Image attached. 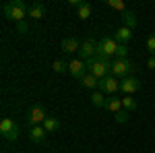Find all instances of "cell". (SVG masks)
Listing matches in <instances>:
<instances>
[{"mask_svg":"<svg viewBox=\"0 0 155 153\" xmlns=\"http://www.w3.org/2000/svg\"><path fill=\"white\" fill-rule=\"evenodd\" d=\"M116 120H118V122H126V120H128V112H126V110L118 112V114H116Z\"/></svg>","mask_w":155,"mask_h":153,"instance_id":"484cf974","label":"cell"},{"mask_svg":"<svg viewBox=\"0 0 155 153\" xmlns=\"http://www.w3.org/2000/svg\"><path fill=\"white\" fill-rule=\"evenodd\" d=\"M46 15V6L41 4V2H33L31 6H29V17L31 19H41Z\"/></svg>","mask_w":155,"mask_h":153,"instance_id":"5bb4252c","label":"cell"},{"mask_svg":"<svg viewBox=\"0 0 155 153\" xmlns=\"http://www.w3.org/2000/svg\"><path fill=\"white\" fill-rule=\"evenodd\" d=\"M52 68L56 72H66L68 71V64H66L64 60H54V62H52Z\"/></svg>","mask_w":155,"mask_h":153,"instance_id":"603a6c76","label":"cell"},{"mask_svg":"<svg viewBox=\"0 0 155 153\" xmlns=\"http://www.w3.org/2000/svg\"><path fill=\"white\" fill-rule=\"evenodd\" d=\"M122 108H124L126 112H132V110H137V99H134L132 95H126V97L122 99Z\"/></svg>","mask_w":155,"mask_h":153,"instance_id":"44dd1931","label":"cell"},{"mask_svg":"<svg viewBox=\"0 0 155 153\" xmlns=\"http://www.w3.org/2000/svg\"><path fill=\"white\" fill-rule=\"evenodd\" d=\"M147 50H149L151 56H155V33L149 35V39H147Z\"/></svg>","mask_w":155,"mask_h":153,"instance_id":"d4e9b609","label":"cell"},{"mask_svg":"<svg viewBox=\"0 0 155 153\" xmlns=\"http://www.w3.org/2000/svg\"><path fill=\"white\" fill-rule=\"evenodd\" d=\"M68 72H71L74 79H83L85 75H87V62L85 60H72L71 64H68Z\"/></svg>","mask_w":155,"mask_h":153,"instance_id":"ba28073f","label":"cell"},{"mask_svg":"<svg viewBox=\"0 0 155 153\" xmlns=\"http://www.w3.org/2000/svg\"><path fill=\"white\" fill-rule=\"evenodd\" d=\"M106 97L101 95V91H93V95H91V104L95 108H106Z\"/></svg>","mask_w":155,"mask_h":153,"instance_id":"d6986e66","label":"cell"},{"mask_svg":"<svg viewBox=\"0 0 155 153\" xmlns=\"http://www.w3.org/2000/svg\"><path fill=\"white\" fill-rule=\"evenodd\" d=\"M41 126H44V128L48 130V132H54V130H58V128H60V122L56 120V118L48 116V118H46V122H44Z\"/></svg>","mask_w":155,"mask_h":153,"instance_id":"ffe728a7","label":"cell"},{"mask_svg":"<svg viewBox=\"0 0 155 153\" xmlns=\"http://www.w3.org/2000/svg\"><path fill=\"white\" fill-rule=\"evenodd\" d=\"M116 50H118V42L114 39V37H101L99 42H97V54H104V56H116Z\"/></svg>","mask_w":155,"mask_h":153,"instance_id":"8992f818","label":"cell"},{"mask_svg":"<svg viewBox=\"0 0 155 153\" xmlns=\"http://www.w3.org/2000/svg\"><path fill=\"white\" fill-rule=\"evenodd\" d=\"M17 31H19V33H25V31H27V23H25V21L17 23Z\"/></svg>","mask_w":155,"mask_h":153,"instance_id":"4316f807","label":"cell"},{"mask_svg":"<svg viewBox=\"0 0 155 153\" xmlns=\"http://www.w3.org/2000/svg\"><path fill=\"white\" fill-rule=\"evenodd\" d=\"M97 89H99V91H107V93L114 95L120 89V83L116 81L114 77H106V79H101V81H99V87H97Z\"/></svg>","mask_w":155,"mask_h":153,"instance_id":"30bf717a","label":"cell"},{"mask_svg":"<svg viewBox=\"0 0 155 153\" xmlns=\"http://www.w3.org/2000/svg\"><path fill=\"white\" fill-rule=\"evenodd\" d=\"M0 135L6 141H17L19 139V126H17V122H12L11 118H2L0 120Z\"/></svg>","mask_w":155,"mask_h":153,"instance_id":"3957f363","label":"cell"},{"mask_svg":"<svg viewBox=\"0 0 155 153\" xmlns=\"http://www.w3.org/2000/svg\"><path fill=\"white\" fill-rule=\"evenodd\" d=\"M79 48L81 44L74 39V37H66V39H62V50L66 52V54H72V52H79Z\"/></svg>","mask_w":155,"mask_h":153,"instance_id":"4fadbf2b","label":"cell"},{"mask_svg":"<svg viewBox=\"0 0 155 153\" xmlns=\"http://www.w3.org/2000/svg\"><path fill=\"white\" fill-rule=\"evenodd\" d=\"M2 12H4L6 19H11L15 23H21V21H25V17L29 12V6L23 0H11L6 4H2Z\"/></svg>","mask_w":155,"mask_h":153,"instance_id":"6da1fadb","label":"cell"},{"mask_svg":"<svg viewBox=\"0 0 155 153\" xmlns=\"http://www.w3.org/2000/svg\"><path fill=\"white\" fill-rule=\"evenodd\" d=\"M122 21H124V27H128V29L137 27V17H134V12H132V11H124Z\"/></svg>","mask_w":155,"mask_h":153,"instance_id":"ac0fdd59","label":"cell"},{"mask_svg":"<svg viewBox=\"0 0 155 153\" xmlns=\"http://www.w3.org/2000/svg\"><path fill=\"white\" fill-rule=\"evenodd\" d=\"M87 68H89V72H91V75H95L97 79L101 81V79L110 77V72H112V62H110V58H107V56L97 54L95 58L87 60Z\"/></svg>","mask_w":155,"mask_h":153,"instance_id":"7a4b0ae2","label":"cell"},{"mask_svg":"<svg viewBox=\"0 0 155 153\" xmlns=\"http://www.w3.org/2000/svg\"><path fill=\"white\" fill-rule=\"evenodd\" d=\"M77 17H79V19H83V21L91 17V4H89L87 0H85V2L81 4V6H79V8H77Z\"/></svg>","mask_w":155,"mask_h":153,"instance_id":"e0dca14e","label":"cell"},{"mask_svg":"<svg viewBox=\"0 0 155 153\" xmlns=\"http://www.w3.org/2000/svg\"><path fill=\"white\" fill-rule=\"evenodd\" d=\"M106 110H110V112H114V114H118V112H122V99H118V97H110L106 101Z\"/></svg>","mask_w":155,"mask_h":153,"instance_id":"2e32d148","label":"cell"},{"mask_svg":"<svg viewBox=\"0 0 155 153\" xmlns=\"http://www.w3.org/2000/svg\"><path fill=\"white\" fill-rule=\"evenodd\" d=\"M130 37H132V29H128V27H120L118 31L114 33V39L118 42V44H126V42H130Z\"/></svg>","mask_w":155,"mask_h":153,"instance_id":"8fae6325","label":"cell"},{"mask_svg":"<svg viewBox=\"0 0 155 153\" xmlns=\"http://www.w3.org/2000/svg\"><path fill=\"white\" fill-rule=\"evenodd\" d=\"M46 132L48 130L44 128V126H31V130H29V139L33 143H41L44 139H46Z\"/></svg>","mask_w":155,"mask_h":153,"instance_id":"7c38bea8","label":"cell"},{"mask_svg":"<svg viewBox=\"0 0 155 153\" xmlns=\"http://www.w3.org/2000/svg\"><path fill=\"white\" fill-rule=\"evenodd\" d=\"M137 66L132 64V62H128V60H114L112 62V75L114 77H122V79H126V77H130V72L134 71Z\"/></svg>","mask_w":155,"mask_h":153,"instance_id":"277c9868","label":"cell"},{"mask_svg":"<svg viewBox=\"0 0 155 153\" xmlns=\"http://www.w3.org/2000/svg\"><path fill=\"white\" fill-rule=\"evenodd\" d=\"M126 56H128V46H126V44H118L116 58H118V60H126Z\"/></svg>","mask_w":155,"mask_h":153,"instance_id":"7402d4cb","label":"cell"},{"mask_svg":"<svg viewBox=\"0 0 155 153\" xmlns=\"http://www.w3.org/2000/svg\"><path fill=\"white\" fill-rule=\"evenodd\" d=\"M120 89H122L126 95H132L134 91L141 89V81L134 79V77H126V79H122V83H120Z\"/></svg>","mask_w":155,"mask_h":153,"instance_id":"9c48e42d","label":"cell"},{"mask_svg":"<svg viewBox=\"0 0 155 153\" xmlns=\"http://www.w3.org/2000/svg\"><path fill=\"white\" fill-rule=\"evenodd\" d=\"M46 108L44 106H31L29 108V112H27V120H29V124L31 126H39V124H44L46 122Z\"/></svg>","mask_w":155,"mask_h":153,"instance_id":"5b68a950","label":"cell"},{"mask_svg":"<svg viewBox=\"0 0 155 153\" xmlns=\"http://www.w3.org/2000/svg\"><path fill=\"white\" fill-rule=\"evenodd\" d=\"M81 85H83V87H87V89H95V87H99V79H97L95 75L87 72L83 79H81Z\"/></svg>","mask_w":155,"mask_h":153,"instance_id":"9a60e30c","label":"cell"},{"mask_svg":"<svg viewBox=\"0 0 155 153\" xmlns=\"http://www.w3.org/2000/svg\"><path fill=\"white\" fill-rule=\"evenodd\" d=\"M106 4L110 8H114V11H124V8H126V4H124L122 0H107Z\"/></svg>","mask_w":155,"mask_h":153,"instance_id":"cb8c5ba5","label":"cell"},{"mask_svg":"<svg viewBox=\"0 0 155 153\" xmlns=\"http://www.w3.org/2000/svg\"><path fill=\"white\" fill-rule=\"evenodd\" d=\"M147 68H151V71H155V56H151V58L147 60Z\"/></svg>","mask_w":155,"mask_h":153,"instance_id":"83f0119b","label":"cell"},{"mask_svg":"<svg viewBox=\"0 0 155 153\" xmlns=\"http://www.w3.org/2000/svg\"><path fill=\"white\" fill-rule=\"evenodd\" d=\"M79 56H81V60H91L97 56V42H93V39H85L83 44H81V48H79Z\"/></svg>","mask_w":155,"mask_h":153,"instance_id":"52a82bcc","label":"cell"}]
</instances>
